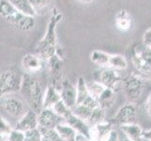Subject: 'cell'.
Segmentation results:
<instances>
[{
  "mask_svg": "<svg viewBox=\"0 0 151 141\" xmlns=\"http://www.w3.org/2000/svg\"><path fill=\"white\" fill-rule=\"evenodd\" d=\"M43 59L39 55L27 54L22 59V68L24 74H36L43 69Z\"/></svg>",
  "mask_w": 151,
  "mask_h": 141,
  "instance_id": "cell-14",
  "label": "cell"
},
{
  "mask_svg": "<svg viewBox=\"0 0 151 141\" xmlns=\"http://www.w3.org/2000/svg\"><path fill=\"white\" fill-rule=\"evenodd\" d=\"M44 92L41 83L35 74H24L20 93L27 103L28 108L40 114L43 109Z\"/></svg>",
  "mask_w": 151,
  "mask_h": 141,
  "instance_id": "cell-2",
  "label": "cell"
},
{
  "mask_svg": "<svg viewBox=\"0 0 151 141\" xmlns=\"http://www.w3.org/2000/svg\"><path fill=\"white\" fill-rule=\"evenodd\" d=\"M114 23L116 27L119 31H128L131 29L132 25V15L126 9H120L114 16Z\"/></svg>",
  "mask_w": 151,
  "mask_h": 141,
  "instance_id": "cell-17",
  "label": "cell"
},
{
  "mask_svg": "<svg viewBox=\"0 0 151 141\" xmlns=\"http://www.w3.org/2000/svg\"><path fill=\"white\" fill-rule=\"evenodd\" d=\"M112 121H103L90 127L89 139L91 141H107L114 131Z\"/></svg>",
  "mask_w": 151,
  "mask_h": 141,
  "instance_id": "cell-12",
  "label": "cell"
},
{
  "mask_svg": "<svg viewBox=\"0 0 151 141\" xmlns=\"http://www.w3.org/2000/svg\"><path fill=\"white\" fill-rule=\"evenodd\" d=\"M135 118H136V106L134 103H128L118 109L111 121L112 123L122 126V125L135 123Z\"/></svg>",
  "mask_w": 151,
  "mask_h": 141,
  "instance_id": "cell-10",
  "label": "cell"
},
{
  "mask_svg": "<svg viewBox=\"0 0 151 141\" xmlns=\"http://www.w3.org/2000/svg\"><path fill=\"white\" fill-rule=\"evenodd\" d=\"M29 1L32 5L33 9H35V12H37V14H39L48 8L52 0H29Z\"/></svg>",
  "mask_w": 151,
  "mask_h": 141,
  "instance_id": "cell-29",
  "label": "cell"
},
{
  "mask_svg": "<svg viewBox=\"0 0 151 141\" xmlns=\"http://www.w3.org/2000/svg\"><path fill=\"white\" fill-rule=\"evenodd\" d=\"M61 101L70 109H73L77 103V90L70 81L64 80L60 88Z\"/></svg>",
  "mask_w": 151,
  "mask_h": 141,
  "instance_id": "cell-16",
  "label": "cell"
},
{
  "mask_svg": "<svg viewBox=\"0 0 151 141\" xmlns=\"http://www.w3.org/2000/svg\"><path fill=\"white\" fill-rule=\"evenodd\" d=\"M121 131L126 135V137L131 141H143L144 140V130L139 124L132 123L120 126Z\"/></svg>",
  "mask_w": 151,
  "mask_h": 141,
  "instance_id": "cell-19",
  "label": "cell"
},
{
  "mask_svg": "<svg viewBox=\"0 0 151 141\" xmlns=\"http://www.w3.org/2000/svg\"><path fill=\"white\" fill-rule=\"evenodd\" d=\"M14 128L12 127L10 123L4 117L1 116L0 119V134H1V141L6 140L9 134L12 132Z\"/></svg>",
  "mask_w": 151,
  "mask_h": 141,
  "instance_id": "cell-28",
  "label": "cell"
},
{
  "mask_svg": "<svg viewBox=\"0 0 151 141\" xmlns=\"http://www.w3.org/2000/svg\"><path fill=\"white\" fill-rule=\"evenodd\" d=\"M145 110H147L148 116L151 118V93L148 95L147 102H145Z\"/></svg>",
  "mask_w": 151,
  "mask_h": 141,
  "instance_id": "cell-33",
  "label": "cell"
},
{
  "mask_svg": "<svg viewBox=\"0 0 151 141\" xmlns=\"http://www.w3.org/2000/svg\"><path fill=\"white\" fill-rule=\"evenodd\" d=\"M93 109L94 108L85 106H76L73 109H72V111H73V113L76 115V116L81 118L82 119H84V121L88 124V121H89L92 112H93Z\"/></svg>",
  "mask_w": 151,
  "mask_h": 141,
  "instance_id": "cell-27",
  "label": "cell"
},
{
  "mask_svg": "<svg viewBox=\"0 0 151 141\" xmlns=\"http://www.w3.org/2000/svg\"><path fill=\"white\" fill-rule=\"evenodd\" d=\"M96 80L102 84L105 87L114 90L118 83L122 81V78L119 75L117 71L113 70L111 68H105V69H101L99 72Z\"/></svg>",
  "mask_w": 151,
  "mask_h": 141,
  "instance_id": "cell-13",
  "label": "cell"
},
{
  "mask_svg": "<svg viewBox=\"0 0 151 141\" xmlns=\"http://www.w3.org/2000/svg\"><path fill=\"white\" fill-rule=\"evenodd\" d=\"M3 141H8V140H3Z\"/></svg>",
  "mask_w": 151,
  "mask_h": 141,
  "instance_id": "cell-40",
  "label": "cell"
},
{
  "mask_svg": "<svg viewBox=\"0 0 151 141\" xmlns=\"http://www.w3.org/2000/svg\"><path fill=\"white\" fill-rule=\"evenodd\" d=\"M114 99H116V93H114V90L106 87V90L101 94V96L99 98L98 103H99V106H101L103 109H106V108H109L110 106H113Z\"/></svg>",
  "mask_w": 151,
  "mask_h": 141,
  "instance_id": "cell-24",
  "label": "cell"
},
{
  "mask_svg": "<svg viewBox=\"0 0 151 141\" xmlns=\"http://www.w3.org/2000/svg\"><path fill=\"white\" fill-rule=\"evenodd\" d=\"M9 1L16 8L17 10H19L23 14L31 17H35L37 15V12H35L29 0H9Z\"/></svg>",
  "mask_w": 151,
  "mask_h": 141,
  "instance_id": "cell-22",
  "label": "cell"
},
{
  "mask_svg": "<svg viewBox=\"0 0 151 141\" xmlns=\"http://www.w3.org/2000/svg\"><path fill=\"white\" fill-rule=\"evenodd\" d=\"M103 121H105V109H103L101 106H99L93 109L91 118L89 119V121H88V125L91 127L93 125Z\"/></svg>",
  "mask_w": 151,
  "mask_h": 141,
  "instance_id": "cell-26",
  "label": "cell"
},
{
  "mask_svg": "<svg viewBox=\"0 0 151 141\" xmlns=\"http://www.w3.org/2000/svg\"><path fill=\"white\" fill-rule=\"evenodd\" d=\"M14 94L1 95L0 103H1V109L9 117L17 119L19 121L29 108H27V103L23 98L18 97Z\"/></svg>",
  "mask_w": 151,
  "mask_h": 141,
  "instance_id": "cell-5",
  "label": "cell"
},
{
  "mask_svg": "<svg viewBox=\"0 0 151 141\" xmlns=\"http://www.w3.org/2000/svg\"><path fill=\"white\" fill-rule=\"evenodd\" d=\"M123 141H131V140H129V139H128V138L126 137V138H125V139H124Z\"/></svg>",
  "mask_w": 151,
  "mask_h": 141,
  "instance_id": "cell-39",
  "label": "cell"
},
{
  "mask_svg": "<svg viewBox=\"0 0 151 141\" xmlns=\"http://www.w3.org/2000/svg\"><path fill=\"white\" fill-rule=\"evenodd\" d=\"M24 74L14 67L6 68L0 74V88L1 95L14 94L20 92L23 84Z\"/></svg>",
  "mask_w": 151,
  "mask_h": 141,
  "instance_id": "cell-4",
  "label": "cell"
},
{
  "mask_svg": "<svg viewBox=\"0 0 151 141\" xmlns=\"http://www.w3.org/2000/svg\"><path fill=\"white\" fill-rule=\"evenodd\" d=\"M107 141H119V137H118V134L116 130H114L112 134L110 135V137L108 138Z\"/></svg>",
  "mask_w": 151,
  "mask_h": 141,
  "instance_id": "cell-34",
  "label": "cell"
},
{
  "mask_svg": "<svg viewBox=\"0 0 151 141\" xmlns=\"http://www.w3.org/2000/svg\"><path fill=\"white\" fill-rule=\"evenodd\" d=\"M111 55L112 54H109L107 52L101 50H94L90 54V59L97 66L101 68V69H105V68H109Z\"/></svg>",
  "mask_w": 151,
  "mask_h": 141,
  "instance_id": "cell-21",
  "label": "cell"
},
{
  "mask_svg": "<svg viewBox=\"0 0 151 141\" xmlns=\"http://www.w3.org/2000/svg\"><path fill=\"white\" fill-rule=\"evenodd\" d=\"M63 18V14L59 12L57 8H53L52 14L47 25V29L39 43L36 47L37 55L42 57L44 60L47 61L52 56L58 53V46H57V35L56 27L57 25Z\"/></svg>",
  "mask_w": 151,
  "mask_h": 141,
  "instance_id": "cell-1",
  "label": "cell"
},
{
  "mask_svg": "<svg viewBox=\"0 0 151 141\" xmlns=\"http://www.w3.org/2000/svg\"><path fill=\"white\" fill-rule=\"evenodd\" d=\"M43 135L41 134L40 128L31 130V131L25 132V139L24 141H42Z\"/></svg>",
  "mask_w": 151,
  "mask_h": 141,
  "instance_id": "cell-30",
  "label": "cell"
},
{
  "mask_svg": "<svg viewBox=\"0 0 151 141\" xmlns=\"http://www.w3.org/2000/svg\"><path fill=\"white\" fill-rule=\"evenodd\" d=\"M24 139H25V133L22 132V131H19V130L14 128L6 140H8V141H24Z\"/></svg>",
  "mask_w": 151,
  "mask_h": 141,
  "instance_id": "cell-31",
  "label": "cell"
},
{
  "mask_svg": "<svg viewBox=\"0 0 151 141\" xmlns=\"http://www.w3.org/2000/svg\"><path fill=\"white\" fill-rule=\"evenodd\" d=\"M55 130L63 141H76L79 135L74 128H72L70 125L66 122H62L57 125Z\"/></svg>",
  "mask_w": 151,
  "mask_h": 141,
  "instance_id": "cell-20",
  "label": "cell"
},
{
  "mask_svg": "<svg viewBox=\"0 0 151 141\" xmlns=\"http://www.w3.org/2000/svg\"><path fill=\"white\" fill-rule=\"evenodd\" d=\"M49 66V72L51 76V85L55 87L57 90H60L62 83L64 80H62V72H63V57L61 56L59 53L53 56L50 59L47 60Z\"/></svg>",
  "mask_w": 151,
  "mask_h": 141,
  "instance_id": "cell-8",
  "label": "cell"
},
{
  "mask_svg": "<svg viewBox=\"0 0 151 141\" xmlns=\"http://www.w3.org/2000/svg\"><path fill=\"white\" fill-rule=\"evenodd\" d=\"M128 66H129L128 60L123 55H119V54L111 55L109 68L118 72V71H125L128 68Z\"/></svg>",
  "mask_w": 151,
  "mask_h": 141,
  "instance_id": "cell-23",
  "label": "cell"
},
{
  "mask_svg": "<svg viewBox=\"0 0 151 141\" xmlns=\"http://www.w3.org/2000/svg\"><path fill=\"white\" fill-rule=\"evenodd\" d=\"M132 62L138 74L143 77L151 78V49L144 44L142 47L135 48Z\"/></svg>",
  "mask_w": 151,
  "mask_h": 141,
  "instance_id": "cell-7",
  "label": "cell"
},
{
  "mask_svg": "<svg viewBox=\"0 0 151 141\" xmlns=\"http://www.w3.org/2000/svg\"><path fill=\"white\" fill-rule=\"evenodd\" d=\"M39 127V114L29 108L27 113L17 121L15 129L25 133Z\"/></svg>",
  "mask_w": 151,
  "mask_h": 141,
  "instance_id": "cell-15",
  "label": "cell"
},
{
  "mask_svg": "<svg viewBox=\"0 0 151 141\" xmlns=\"http://www.w3.org/2000/svg\"><path fill=\"white\" fill-rule=\"evenodd\" d=\"M0 8H1V16L18 30L27 32L35 27V18L20 12L9 0H1Z\"/></svg>",
  "mask_w": 151,
  "mask_h": 141,
  "instance_id": "cell-3",
  "label": "cell"
},
{
  "mask_svg": "<svg viewBox=\"0 0 151 141\" xmlns=\"http://www.w3.org/2000/svg\"><path fill=\"white\" fill-rule=\"evenodd\" d=\"M77 1L81 4H90L92 2H94L95 0H77Z\"/></svg>",
  "mask_w": 151,
  "mask_h": 141,
  "instance_id": "cell-37",
  "label": "cell"
},
{
  "mask_svg": "<svg viewBox=\"0 0 151 141\" xmlns=\"http://www.w3.org/2000/svg\"><path fill=\"white\" fill-rule=\"evenodd\" d=\"M42 141H51L48 137H42Z\"/></svg>",
  "mask_w": 151,
  "mask_h": 141,
  "instance_id": "cell-38",
  "label": "cell"
},
{
  "mask_svg": "<svg viewBox=\"0 0 151 141\" xmlns=\"http://www.w3.org/2000/svg\"><path fill=\"white\" fill-rule=\"evenodd\" d=\"M65 122L53 108H43L39 114V128L42 129H55L57 125Z\"/></svg>",
  "mask_w": 151,
  "mask_h": 141,
  "instance_id": "cell-11",
  "label": "cell"
},
{
  "mask_svg": "<svg viewBox=\"0 0 151 141\" xmlns=\"http://www.w3.org/2000/svg\"><path fill=\"white\" fill-rule=\"evenodd\" d=\"M86 85L88 87V90L90 91L91 95L96 99L97 102L99 100V98L101 96V94L104 92V90H106V87H104L102 84H101L100 82H98L97 80L86 82Z\"/></svg>",
  "mask_w": 151,
  "mask_h": 141,
  "instance_id": "cell-25",
  "label": "cell"
},
{
  "mask_svg": "<svg viewBox=\"0 0 151 141\" xmlns=\"http://www.w3.org/2000/svg\"><path fill=\"white\" fill-rule=\"evenodd\" d=\"M142 43L145 46H147V48L151 49V27L147 28L145 31L142 39Z\"/></svg>",
  "mask_w": 151,
  "mask_h": 141,
  "instance_id": "cell-32",
  "label": "cell"
},
{
  "mask_svg": "<svg viewBox=\"0 0 151 141\" xmlns=\"http://www.w3.org/2000/svg\"><path fill=\"white\" fill-rule=\"evenodd\" d=\"M143 137H144V139L147 140V141H151V129L145 130Z\"/></svg>",
  "mask_w": 151,
  "mask_h": 141,
  "instance_id": "cell-35",
  "label": "cell"
},
{
  "mask_svg": "<svg viewBox=\"0 0 151 141\" xmlns=\"http://www.w3.org/2000/svg\"><path fill=\"white\" fill-rule=\"evenodd\" d=\"M61 101L59 90L52 85L46 87L43 98V108H54L57 103Z\"/></svg>",
  "mask_w": 151,
  "mask_h": 141,
  "instance_id": "cell-18",
  "label": "cell"
},
{
  "mask_svg": "<svg viewBox=\"0 0 151 141\" xmlns=\"http://www.w3.org/2000/svg\"><path fill=\"white\" fill-rule=\"evenodd\" d=\"M77 90V103L76 106H85L91 108L99 106V103L96 99L91 95L90 91L88 90L86 81L84 77H79L76 84Z\"/></svg>",
  "mask_w": 151,
  "mask_h": 141,
  "instance_id": "cell-9",
  "label": "cell"
},
{
  "mask_svg": "<svg viewBox=\"0 0 151 141\" xmlns=\"http://www.w3.org/2000/svg\"><path fill=\"white\" fill-rule=\"evenodd\" d=\"M124 93L129 103H136L142 98L145 87L144 77L137 74H131L123 81Z\"/></svg>",
  "mask_w": 151,
  "mask_h": 141,
  "instance_id": "cell-6",
  "label": "cell"
},
{
  "mask_svg": "<svg viewBox=\"0 0 151 141\" xmlns=\"http://www.w3.org/2000/svg\"><path fill=\"white\" fill-rule=\"evenodd\" d=\"M76 141H91L89 138H87L86 137H84V135H82V134H79L78 135V137H77V140Z\"/></svg>",
  "mask_w": 151,
  "mask_h": 141,
  "instance_id": "cell-36",
  "label": "cell"
}]
</instances>
